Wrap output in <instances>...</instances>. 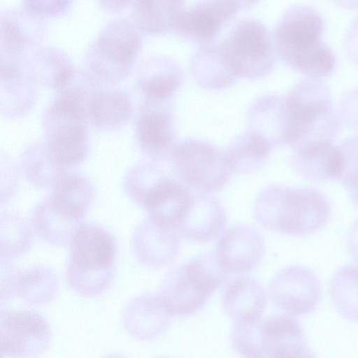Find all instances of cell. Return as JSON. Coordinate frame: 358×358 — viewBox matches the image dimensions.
<instances>
[{
    "label": "cell",
    "instance_id": "1",
    "mask_svg": "<svg viewBox=\"0 0 358 358\" xmlns=\"http://www.w3.org/2000/svg\"><path fill=\"white\" fill-rule=\"evenodd\" d=\"M324 22L315 8L301 5L289 7L278 22L273 34L279 57L296 71L313 78L333 73L336 57L322 38Z\"/></svg>",
    "mask_w": 358,
    "mask_h": 358
},
{
    "label": "cell",
    "instance_id": "2",
    "mask_svg": "<svg viewBox=\"0 0 358 358\" xmlns=\"http://www.w3.org/2000/svg\"><path fill=\"white\" fill-rule=\"evenodd\" d=\"M254 214L269 231L303 236L324 227L331 207L327 198L313 188L271 185L257 196Z\"/></svg>",
    "mask_w": 358,
    "mask_h": 358
},
{
    "label": "cell",
    "instance_id": "3",
    "mask_svg": "<svg viewBox=\"0 0 358 358\" xmlns=\"http://www.w3.org/2000/svg\"><path fill=\"white\" fill-rule=\"evenodd\" d=\"M66 268L69 285L79 295L94 297L106 292L114 276L116 241L105 228L80 224L69 242Z\"/></svg>",
    "mask_w": 358,
    "mask_h": 358
},
{
    "label": "cell",
    "instance_id": "4",
    "mask_svg": "<svg viewBox=\"0 0 358 358\" xmlns=\"http://www.w3.org/2000/svg\"><path fill=\"white\" fill-rule=\"evenodd\" d=\"M290 123L288 145L294 150L332 141L341 120L334 108L327 85L320 78L298 82L286 96Z\"/></svg>",
    "mask_w": 358,
    "mask_h": 358
},
{
    "label": "cell",
    "instance_id": "5",
    "mask_svg": "<svg viewBox=\"0 0 358 358\" xmlns=\"http://www.w3.org/2000/svg\"><path fill=\"white\" fill-rule=\"evenodd\" d=\"M227 274L215 255L201 253L169 270L158 295L171 317H187L203 306Z\"/></svg>",
    "mask_w": 358,
    "mask_h": 358
},
{
    "label": "cell",
    "instance_id": "6",
    "mask_svg": "<svg viewBox=\"0 0 358 358\" xmlns=\"http://www.w3.org/2000/svg\"><path fill=\"white\" fill-rule=\"evenodd\" d=\"M230 340L234 350L246 357L310 356L302 328L290 315H274L254 322L234 323Z\"/></svg>",
    "mask_w": 358,
    "mask_h": 358
},
{
    "label": "cell",
    "instance_id": "7",
    "mask_svg": "<svg viewBox=\"0 0 358 358\" xmlns=\"http://www.w3.org/2000/svg\"><path fill=\"white\" fill-rule=\"evenodd\" d=\"M219 45L227 66L236 78H262L275 66V48L270 34L257 20L238 22Z\"/></svg>",
    "mask_w": 358,
    "mask_h": 358
},
{
    "label": "cell",
    "instance_id": "8",
    "mask_svg": "<svg viewBox=\"0 0 358 358\" xmlns=\"http://www.w3.org/2000/svg\"><path fill=\"white\" fill-rule=\"evenodd\" d=\"M143 48V34L131 20L115 19L100 31L89 47L87 63L97 76L110 81L126 78Z\"/></svg>",
    "mask_w": 358,
    "mask_h": 358
},
{
    "label": "cell",
    "instance_id": "9",
    "mask_svg": "<svg viewBox=\"0 0 358 358\" xmlns=\"http://www.w3.org/2000/svg\"><path fill=\"white\" fill-rule=\"evenodd\" d=\"M171 159L178 178L201 193L221 190L232 173L224 152L202 140L192 138L181 142Z\"/></svg>",
    "mask_w": 358,
    "mask_h": 358
},
{
    "label": "cell",
    "instance_id": "10",
    "mask_svg": "<svg viewBox=\"0 0 358 358\" xmlns=\"http://www.w3.org/2000/svg\"><path fill=\"white\" fill-rule=\"evenodd\" d=\"M1 357H36L48 348L51 329L47 320L31 310H2L0 314Z\"/></svg>",
    "mask_w": 358,
    "mask_h": 358
},
{
    "label": "cell",
    "instance_id": "11",
    "mask_svg": "<svg viewBox=\"0 0 358 358\" xmlns=\"http://www.w3.org/2000/svg\"><path fill=\"white\" fill-rule=\"evenodd\" d=\"M268 292L273 305L290 316L312 312L321 295L318 278L299 265H290L278 271L271 278Z\"/></svg>",
    "mask_w": 358,
    "mask_h": 358
},
{
    "label": "cell",
    "instance_id": "12",
    "mask_svg": "<svg viewBox=\"0 0 358 358\" xmlns=\"http://www.w3.org/2000/svg\"><path fill=\"white\" fill-rule=\"evenodd\" d=\"M241 10L236 0H199L181 11L172 32L192 43H208Z\"/></svg>",
    "mask_w": 358,
    "mask_h": 358
},
{
    "label": "cell",
    "instance_id": "13",
    "mask_svg": "<svg viewBox=\"0 0 358 358\" xmlns=\"http://www.w3.org/2000/svg\"><path fill=\"white\" fill-rule=\"evenodd\" d=\"M265 251L262 234L245 224L229 227L216 245L215 257L227 273H243L257 267Z\"/></svg>",
    "mask_w": 358,
    "mask_h": 358
},
{
    "label": "cell",
    "instance_id": "14",
    "mask_svg": "<svg viewBox=\"0 0 358 358\" xmlns=\"http://www.w3.org/2000/svg\"><path fill=\"white\" fill-rule=\"evenodd\" d=\"M169 101L148 99L136 122V134L141 146L153 157H171L177 146Z\"/></svg>",
    "mask_w": 358,
    "mask_h": 358
},
{
    "label": "cell",
    "instance_id": "15",
    "mask_svg": "<svg viewBox=\"0 0 358 358\" xmlns=\"http://www.w3.org/2000/svg\"><path fill=\"white\" fill-rule=\"evenodd\" d=\"M194 194L182 183L164 178L148 189L138 201L148 218L176 230L188 210Z\"/></svg>",
    "mask_w": 358,
    "mask_h": 358
},
{
    "label": "cell",
    "instance_id": "16",
    "mask_svg": "<svg viewBox=\"0 0 358 358\" xmlns=\"http://www.w3.org/2000/svg\"><path fill=\"white\" fill-rule=\"evenodd\" d=\"M131 247L141 264L162 268L176 260L180 251L181 241L176 230L158 224L148 218L134 231Z\"/></svg>",
    "mask_w": 358,
    "mask_h": 358
},
{
    "label": "cell",
    "instance_id": "17",
    "mask_svg": "<svg viewBox=\"0 0 358 358\" xmlns=\"http://www.w3.org/2000/svg\"><path fill=\"white\" fill-rule=\"evenodd\" d=\"M50 130L48 136L49 153L57 164L71 166L80 162L87 152L85 120L51 107Z\"/></svg>",
    "mask_w": 358,
    "mask_h": 358
},
{
    "label": "cell",
    "instance_id": "18",
    "mask_svg": "<svg viewBox=\"0 0 358 358\" xmlns=\"http://www.w3.org/2000/svg\"><path fill=\"white\" fill-rule=\"evenodd\" d=\"M43 20L24 10L5 8L1 11V55L23 56L40 47L45 38Z\"/></svg>",
    "mask_w": 358,
    "mask_h": 358
},
{
    "label": "cell",
    "instance_id": "19",
    "mask_svg": "<svg viewBox=\"0 0 358 358\" xmlns=\"http://www.w3.org/2000/svg\"><path fill=\"white\" fill-rule=\"evenodd\" d=\"M226 224V210L219 200L205 193L194 194L176 231L189 241L208 243L219 237Z\"/></svg>",
    "mask_w": 358,
    "mask_h": 358
},
{
    "label": "cell",
    "instance_id": "20",
    "mask_svg": "<svg viewBox=\"0 0 358 358\" xmlns=\"http://www.w3.org/2000/svg\"><path fill=\"white\" fill-rule=\"evenodd\" d=\"M249 130L266 138L272 147L288 144L290 117L286 96L266 94L250 104Z\"/></svg>",
    "mask_w": 358,
    "mask_h": 358
},
{
    "label": "cell",
    "instance_id": "21",
    "mask_svg": "<svg viewBox=\"0 0 358 358\" xmlns=\"http://www.w3.org/2000/svg\"><path fill=\"white\" fill-rule=\"evenodd\" d=\"M171 318L158 294H144L127 304L122 321L124 329L132 337L150 341L167 330Z\"/></svg>",
    "mask_w": 358,
    "mask_h": 358
},
{
    "label": "cell",
    "instance_id": "22",
    "mask_svg": "<svg viewBox=\"0 0 358 358\" xmlns=\"http://www.w3.org/2000/svg\"><path fill=\"white\" fill-rule=\"evenodd\" d=\"M266 302L263 286L248 276L239 277L229 282L222 294L224 310L234 322H250L261 319Z\"/></svg>",
    "mask_w": 358,
    "mask_h": 358
},
{
    "label": "cell",
    "instance_id": "23",
    "mask_svg": "<svg viewBox=\"0 0 358 358\" xmlns=\"http://www.w3.org/2000/svg\"><path fill=\"white\" fill-rule=\"evenodd\" d=\"M290 162L299 176L312 181L338 180L341 171V150L332 141L294 150Z\"/></svg>",
    "mask_w": 358,
    "mask_h": 358
},
{
    "label": "cell",
    "instance_id": "24",
    "mask_svg": "<svg viewBox=\"0 0 358 358\" xmlns=\"http://www.w3.org/2000/svg\"><path fill=\"white\" fill-rule=\"evenodd\" d=\"M189 69L195 83L207 90L226 89L236 79L227 66L217 43L200 45L191 56Z\"/></svg>",
    "mask_w": 358,
    "mask_h": 358
},
{
    "label": "cell",
    "instance_id": "25",
    "mask_svg": "<svg viewBox=\"0 0 358 358\" xmlns=\"http://www.w3.org/2000/svg\"><path fill=\"white\" fill-rule=\"evenodd\" d=\"M185 3V0H134L131 21L143 34H166L173 31Z\"/></svg>",
    "mask_w": 358,
    "mask_h": 358
},
{
    "label": "cell",
    "instance_id": "26",
    "mask_svg": "<svg viewBox=\"0 0 358 358\" xmlns=\"http://www.w3.org/2000/svg\"><path fill=\"white\" fill-rule=\"evenodd\" d=\"M140 85L148 99L168 101L179 88L182 71L173 59L155 56L141 66Z\"/></svg>",
    "mask_w": 358,
    "mask_h": 358
},
{
    "label": "cell",
    "instance_id": "27",
    "mask_svg": "<svg viewBox=\"0 0 358 358\" xmlns=\"http://www.w3.org/2000/svg\"><path fill=\"white\" fill-rule=\"evenodd\" d=\"M92 194L82 177L69 175L60 178L45 203L68 220L80 224L90 205Z\"/></svg>",
    "mask_w": 358,
    "mask_h": 358
},
{
    "label": "cell",
    "instance_id": "28",
    "mask_svg": "<svg viewBox=\"0 0 358 358\" xmlns=\"http://www.w3.org/2000/svg\"><path fill=\"white\" fill-rule=\"evenodd\" d=\"M271 148L266 138L249 130L234 138L224 152L231 172L247 174L265 165Z\"/></svg>",
    "mask_w": 358,
    "mask_h": 358
},
{
    "label": "cell",
    "instance_id": "29",
    "mask_svg": "<svg viewBox=\"0 0 358 358\" xmlns=\"http://www.w3.org/2000/svg\"><path fill=\"white\" fill-rule=\"evenodd\" d=\"M58 289L57 276L50 268L33 266L20 271L16 296L27 304L39 306L50 303L56 296Z\"/></svg>",
    "mask_w": 358,
    "mask_h": 358
},
{
    "label": "cell",
    "instance_id": "30",
    "mask_svg": "<svg viewBox=\"0 0 358 358\" xmlns=\"http://www.w3.org/2000/svg\"><path fill=\"white\" fill-rule=\"evenodd\" d=\"M330 292L338 313L347 320L358 321V266L336 271L331 280Z\"/></svg>",
    "mask_w": 358,
    "mask_h": 358
},
{
    "label": "cell",
    "instance_id": "31",
    "mask_svg": "<svg viewBox=\"0 0 358 358\" xmlns=\"http://www.w3.org/2000/svg\"><path fill=\"white\" fill-rule=\"evenodd\" d=\"M130 115V101L122 92H103L90 99L88 115L97 126L120 124L127 120Z\"/></svg>",
    "mask_w": 358,
    "mask_h": 358
},
{
    "label": "cell",
    "instance_id": "32",
    "mask_svg": "<svg viewBox=\"0 0 358 358\" xmlns=\"http://www.w3.org/2000/svg\"><path fill=\"white\" fill-rule=\"evenodd\" d=\"M1 258L10 259L24 255L31 242V231L27 224L16 215L1 217Z\"/></svg>",
    "mask_w": 358,
    "mask_h": 358
},
{
    "label": "cell",
    "instance_id": "33",
    "mask_svg": "<svg viewBox=\"0 0 358 358\" xmlns=\"http://www.w3.org/2000/svg\"><path fill=\"white\" fill-rule=\"evenodd\" d=\"M339 148L341 171L338 180L347 189L350 199L358 206V136L346 138Z\"/></svg>",
    "mask_w": 358,
    "mask_h": 358
},
{
    "label": "cell",
    "instance_id": "34",
    "mask_svg": "<svg viewBox=\"0 0 358 358\" xmlns=\"http://www.w3.org/2000/svg\"><path fill=\"white\" fill-rule=\"evenodd\" d=\"M73 0H22V9L41 19L55 18L65 15Z\"/></svg>",
    "mask_w": 358,
    "mask_h": 358
},
{
    "label": "cell",
    "instance_id": "35",
    "mask_svg": "<svg viewBox=\"0 0 358 358\" xmlns=\"http://www.w3.org/2000/svg\"><path fill=\"white\" fill-rule=\"evenodd\" d=\"M338 113L342 122L358 131V87L348 91L342 97Z\"/></svg>",
    "mask_w": 358,
    "mask_h": 358
},
{
    "label": "cell",
    "instance_id": "36",
    "mask_svg": "<svg viewBox=\"0 0 358 358\" xmlns=\"http://www.w3.org/2000/svg\"><path fill=\"white\" fill-rule=\"evenodd\" d=\"M10 259L1 258V304L16 296L17 277L20 270L17 269Z\"/></svg>",
    "mask_w": 358,
    "mask_h": 358
},
{
    "label": "cell",
    "instance_id": "37",
    "mask_svg": "<svg viewBox=\"0 0 358 358\" xmlns=\"http://www.w3.org/2000/svg\"><path fill=\"white\" fill-rule=\"evenodd\" d=\"M344 46L350 59L358 66V17L352 22L347 29Z\"/></svg>",
    "mask_w": 358,
    "mask_h": 358
},
{
    "label": "cell",
    "instance_id": "38",
    "mask_svg": "<svg viewBox=\"0 0 358 358\" xmlns=\"http://www.w3.org/2000/svg\"><path fill=\"white\" fill-rule=\"evenodd\" d=\"M98 5L105 12L117 14L132 5L134 0H96Z\"/></svg>",
    "mask_w": 358,
    "mask_h": 358
},
{
    "label": "cell",
    "instance_id": "39",
    "mask_svg": "<svg viewBox=\"0 0 358 358\" xmlns=\"http://www.w3.org/2000/svg\"><path fill=\"white\" fill-rule=\"evenodd\" d=\"M348 248L350 253L358 262V219L352 226L349 233Z\"/></svg>",
    "mask_w": 358,
    "mask_h": 358
},
{
    "label": "cell",
    "instance_id": "40",
    "mask_svg": "<svg viewBox=\"0 0 358 358\" xmlns=\"http://www.w3.org/2000/svg\"><path fill=\"white\" fill-rule=\"evenodd\" d=\"M339 6L348 9H357L358 0H334Z\"/></svg>",
    "mask_w": 358,
    "mask_h": 358
},
{
    "label": "cell",
    "instance_id": "41",
    "mask_svg": "<svg viewBox=\"0 0 358 358\" xmlns=\"http://www.w3.org/2000/svg\"><path fill=\"white\" fill-rule=\"evenodd\" d=\"M239 3L241 10L248 8L255 5L259 0H236Z\"/></svg>",
    "mask_w": 358,
    "mask_h": 358
}]
</instances>
